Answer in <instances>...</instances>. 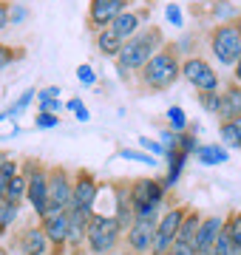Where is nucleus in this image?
<instances>
[{
    "label": "nucleus",
    "instance_id": "nucleus-39",
    "mask_svg": "<svg viewBox=\"0 0 241 255\" xmlns=\"http://www.w3.org/2000/svg\"><path fill=\"white\" fill-rule=\"evenodd\" d=\"M139 145L145 147V150H150L153 156H165V147H162V142H153V139H148V136H139Z\"/></svg>",
    "mask_w": 241,
    "mask_h": 255
},
{
    "label": "nucleus",
    "instance_id": "nucleus-19",
    "mask_svg": "<svg viewBox=\"0 0 241 255\" xmlns=\"http://www.w3.org/2000/svg\"><path fill=\"white\" fill-rule=\"evenodd\" d=\"M114 193H117V204H114V219H117V224L122 227V233L133 224V204H130V193H128V184H117L114 187Z\"/></svg>",
    "mask_w": 241,
    "mask_h": 255
},
{
    "label": "nucleus",
    "instance_id": "nucleus-20",
    "mask_svg": "<svg viewBox=\"0 0 241 255\" xmlns=\"http://www.w3.org/2000/svg\"><path fill=\"white\" fill-rule=\"evenodd\" d=\"M193 156L204 164V167H213V164H227V159H230V150H227L222 142H204V145L196 147Z\"/></svg>",
    "mask_w": 241,
    "mask_h": 255
},
{
    "label": "nucleus",
    "instance_id": "nucleus-3",
    "mask_svg": "<svg viewBox=\"0 0 241 255\" xmlns=\"http://www.w3.org/2000/svg\"><path fill=\"white\" fill-rule=\"evenodd\" d=\"M122 236L125 233H122V227L117 224L114 216L94 213L91 224H88V236H85V250H88V255H111L117 253Z\"/></svg>",
    "mask_w": 241,
    "mask_h": 255
},
{
    "label": "nucleus",
    "instance_id": "nucleus-33",
    "mask_svg": "<svg viewBox=\"0 0 241 255\" xmlns=\"http://www.w3.org/2000/svg\"><path fill=\"white\" fill-rule=\"evenodd\" d=\"M57 125H60V119H57V114L40 111L37 117H34V128H40V130H46V128H57Z\"/></svg>",
    "mask_w": 241,
    "mask_h": 255
},
{
    "label": "nucleus",
    "instance_id": "nucleus-35",
    "mask_svg": "<svg viewBox=\"0 0 241 255\" xmlns=\"http://www.w3.org/2000/svg\"><path fill=\"white\" fill-rule=\"evenodd\" d=\"M165 17H167V23H170L173 28H182V26H185V17H182L179 6H173V3H167V6H165Z\"/></svg>",
    "mask_w": 241,
    "mask_h": 255
},
{
    "label": "nucleus",
    "instance_id": "nucleus-42",
    "mask_svg": "<svg viewBox=\"0 0 241 255\" xmlns=\"http://www.w3.org/2000/svg\"><path fill=\"white\" fill-rule=\"evenodd\" d=\"M9 6L11 3L0 0V31H6V26H9Z\"/></svg>",
    "mask_w": 241,
    "mask_h": 255
},
{
    "label": "nucleus",
    "instance_id": "nucleus-29",
    "mask_svg": "<svg viewBox=\"0 0 241 255\" xmlns=\"http://www.w3.org/2000/svg\"><path fill=\"white\" fill-rule=\"evenodd\" d=\"M196 102H199V108H202L204 114H210V117H216V114H219V91H202V94H196Z\"/></svg>",
    "mask_w": 241,
    "mask_h": 255
},
{
    "label": "nucleus",
    "instance_id": "nucleus-22",
    "mask_svg": "<svg viewBox=\"0 0 241 255\" xmlns=\"http://www.w3.org/2000/svg\"><path fill=\"white\" fill-rule=\"evenodd\" d=\"M202 216H204V213H199V210H193V207L187 210L185 221H182V227H179L176 241L193 247V244H196V233H199V224H202ZM193 250H196V247H193Z\"/></svg>",
    "mask_w": 241,
    "mask_h": 255
},
{
    "label": "nucleus",
    "instance_id": "nucleus-41",
    "mask_svg": "<svg viewBox=\"0 0 241 255\" xmlns=\"http://www.w3.org/2000/svg\"><path fill=\"white\" fill-rule=\"evenodd\" d=\"M57 97H60V88H43V91H37V100L40 102H51V100H57Z\"/></svg>",
    "mask_w": 241,
    "mask_h": 255
},
{
    "label": "nucleus",
    "instance_id": "nucleus-47",
    "mask_svg": "<svg viewBox=\"0 0 241 255\" xmlns=\"http://www.w3.org/2000/svg\"><path fill=\"white\" fill-rule=\"evenodd\" d=\"M230 255H241V253H239V250H236V247H233V253H230Z\"/></svg>",
    "mask_w": 241,
    "mask_h": 255
},
{
    "label": "nucleus",
    "instance_id": "nucleus-40",
    "mask_svg": "<svg viewBox=\"0 0 241 255\" xmlns=\"http://www.w3.org/2000/svg\"><path fill=\"white\" fill-rule=\"evenodd\" d=\"M167 255H196V250L190 244H182V241H173L170 244V250H167Z\"/></svg>",
    "mask_w": 241,
    "mask_h": 255
},
{
    "label": "nucleus",
    "instance_id": "nucleus-36",
    "mask_svg": "<svg viewBox=\"0 0 241 255\" xmlns=\"http://www.w3.org/2000/svg\"><path fill=\"white\" fill-rule=\"evenodd\" d=\"M68 111H74L80 122H88V119H91V114H88V108L83 105V100H80V97H74V100H68Z\"/></svg>",
    "mask_w": 241,
    "mask_h": 255
},
{
    "label": "nucleus",
    "instance_id": "nucleus-37",
    "mask_svg": "<svg viewBox=\"0 0 241 255\" xmlns=\"http://www.w3.org/2000/svg\"><path fill=\"white\" fill-rule=\"evenodd\" d=\"M77 77H80V82H83V85H94V80H97L94 68H91V65H85V63L77 68Z\"/></svg>",
    "mask_w": 241,
    "mask_h": 255
},
{
    "label": "nucleus",
    "instance_id": "nucleus-1",
    "mask_svg": "<svg viewBox=\"0 0 241 255\" xmlns=\"http://www.w3.org/2000/svg\"><path fill=\"white\" fill-rule=\"evenodd\" d=\"M165 46H167L165 31H162L159 26L139 28V31L130 37V40H125V43H122L120 54H117V71H120V77L130 80V77L139 71L142 65L148 63L150 57L156 54V51H162Z\"/></svg>",
    "mask_w": 241,
    "mask_h": 255
},
{
    "label": "nucleus",
    "instance_id": "nucleus-2",
    "mask_svg": "<svg viewBox=\"0 0 241 255\" xmlns=\"http://www.w3.org/2000/svg\"><path fill=\"white\" fill-rule=\"evenodd\" d=\"M136 80H139V85L150 94L170 91V88L182 80V54L176 51V46L167 43L162 51H156V54L136 71Z\"/></svg>",
    "mask_w": 241,
    "mask_h": 255
},
{
    "label": "nucleus",
    "instance_id": "nucleus-18",
    "mask_svg": "<svg viewBox=\"0 0 241 255\" xmlns=\"http://www.w3.org/2000/svg\"><path fill=\"white\" fill-rule=\"evenodd\" d=\"M150 9H128V11H122L120 17L111 23V28L120 34V40L125 43V40H130V37L136 34L139 28H145V20H148Z\"/></svg>",
    "mask_w": 241,
    "mask_h": 255
},
{
    "label": "nucleus",
    "instance_id": "nucleus-30",
    "mask_svg": "<svg viewBox=\"0 0 241 255\" xmlns=\"http://www.w3.org/2000/svg\"><path fill=\"white\" fill-rule=\"evenodd\" d=\"M23 57H26V48L0 43V68H6V65H11L14 60H23Z\"/></svg>",
    "mask_w": 241,
    "mask_h": 255
},
{
    "label": "nucleus",
    "instance_id": "nucleus-48",
    "mask_svg": "<svg viewBox=\"0 0 241 255\" xmlns=\"http://www.w3.org/2000/svg\"><path fill=\"white\" fill-rule=\"evenodd\" d=\"M239 253H241V250H239Z\"/></svg>",
    "mask_w": 241,
    "mask_h": 255
},
{
    "label": "nucleus",
    "instance_id": "nucleus-46",
    "mask_svg": "<svg viewBox=\"0 0 241 255\" xmlns=\"http://www.w3.org/2000/svg\"><path fill=\"white\" fill-rule=\"evenodd\" d=\"M236 28H239V34H241V14L236 17Z\"/></svg>",
    "mask_w": 241,
    "mask_h": 255
},
{
    "label": "nucleus",
    "instance_id": "nucleus-34",
    "mask_svg": "<svg viewBox=\"0 0 241 255\" xmlns=\"http://www.w3.org/2000/svg\"><path fill=\"white\" fill-rule=\"evenodd\" d=\"M120 156H122V159H133V162H142V164H156V156L139 153V150H130V147H122Z\"/></svg>",
    "mask_w": 241,
    "mask_h": 255
},
{
    "label": "nucleus",
    "instance_id": "nucleus-31",
    "mask_svg": "<svg viewBox=\"0 0 241 255\" xmlns=\"http://www.w3.org/2000/svg\"><path fill=\"white\" fill-rule=\"evenodd\" d=\"M230 253H233L230 233L222 227V233H219V238H216V244H213V255H230Z\"/></svg>",
    "mask_w": 241,
    "mask_h": 255
},
{
    "label": "nucleus",
    "instance_id": "nucleus-45",
    "mask_svg": "<svg viewBox=\"0 0 241 255\" xmlns=\"http://www.w3.org/2000/svg\"><path fill=\"white\" fill-rule=\"evenodd\" d=\"M230 122H233V128H236V133H239V139H241V117L230 119Z\"/></svg>",
    "mask_w": 241,
    "mask_h": 255
},
{
    "label": "nucleus",
    "instance_id": "nucleus-23",
    "mask_svg": "<svg viewBox=\"0 0 241 255\" xmlns=\"http://www.w3.org/2000/svg\"><path fill=\"white\" fill-rule=\"evenodd\" d=\"M239 14L241 11L233 0H213V6H210V20H213L216 26L219 23H236Z\"/></svg>",
    "mask_w": 241,
    "mask_h": 255
},
{
    "label": "nucleus",
    "instance_id": "nucleus-4",
    "mask_svg": "<svg viewBox=\"0 0 241 255\" xmlns=\"http://www.w3.org/2000/svg\"><path fill=\"white\" fill-rule=\"evenodd\" d=\"M207 48L222 68L233 71V65L239 63L241 57V34L236 23H219V26L210 28L207 31Z\"/></svg>",
    "mask_w": 241,
    "mask_h": 255
},
{
    "label": "nucleus",
    "instance_id": "nucleus-24",
    "mask_svg": "<svg viewBox=\"0 0 241 255\" xmlns=\"http://www.w3.org/2000/svg\"><path fill=\"white\" fill-rule=\"evenodd\" d=\"M3 201H11V204H23V201H26V176H23V170L9 182V187H6V199Z\"/></svg>",
    "mask_w": 241,
    "mask_h": 255
},
{
    "label": "nucleus",
    "instance_id": "nucleus-14",
    "mask_svg": "<svg viewBox=\"0 0 241 255\" xmlns=\"http://www.w3.org/2000/svg\"><path fill=\"white\" fill-rule=\"evenodd\" d=\"M153 230H156V224L133 221V224L125 230V250H128L130 255H150V247H153Z\"/></svg>",
    "mask_w": 241,
    "mask_h": 255
},
{
    "label": "nucleus",
    "instance_id": "nucleus-6",
    "mask_svg": "<svg viewBox=\"0 0 241 255\" xmlns=\"http://www.w3.org/2000/svg\"><path fill=\"white\" fill-rule=\"evenodd\" d=\"M182 80H187L196 88V94L202 91H222V74L213 68V63L202 54L182 57Z\"/></svg>",
    "mask_w": 241,
    "mask_h": 255
},
{
    "label": "nucleus",
    "instance_id": "nucleus-10",
    "mask_svg": "<svg viewBox=\"0 0 241 255\" xmlns=\"http://www.w3.org/2000/svg\"><path fill=\"white\" fill-rule=\"evenodd\" d=\"M128 9H130V0H88V17H85V23L97 34L100 28H108L122 11H128Z\"/></svg>",
    "mask_w": 241,
    "mask_h": 255
},
{
    "label": "nucleus",
    "instance_id": "nucleus-16",
    "mask_svg": "<svg viewBox=\"0 0 241 255\" xmlns=\"http://www.w3.org/2000/svg\"><path fill=\"white\" fill-rule=\"evenodd\" d=\"M241 117V85L236 80H227L219 91V114L216 119L219 122H230V119Z\"/></svg>",
    "mask_w": 241,
    "mask_h": 255
},
{
    "label": "nucleus",
    "instance_id": "nucleus-26",
    "mask_svg": "<svg viewBox=\"0 0 241 255\" xmlns=\"http://www.w3.org/2000/svg\"><path fill=\"white\" fill-rule=\"evenodd\" d=\"M20 216V204H11V201H0V236H6L9 227L17 221Z\"/></svg>",
    "mask_w": 241,
    "mask_h": 255
},
{
    "label": "nucleus",
    "instance_id": "nucleus-21",
    "mask_svg": "<svg viewBox=\"0 0 241 255\" xmlns=\"http://www.w3.org/2000/svg\"><path fill=\"white\" fill-rule=\"evenodd\" d=\"M94 43H97V51H100V54H105V57H117V54H120V48H122L120 34H117L111 26L100 28V31L94 34Z\"/></svg>",
    "mask_w": 241,
    "mask_h": 255
},
{
    "label": "nucleus",
    "instance_id": "nucleus-27",
    "mask_svg": "<svg viewBox=\"0 0 241 255\" xmlns=\"http://www.w3.org/2000/svg\"><path fill=\"white\" fill-rule=\"evenodd\" d=\"M224 230L230 233V241L236 250H241V210L236 213V210H230L227 213V219H224Z\"/></svg>",
    "mask_w": 241,
    "mask_h": 255
},
{
    "label": "nucleus",
    "instance_id": "nucleus-15",
    "mask_svg": "<svg viewBox=\"0 0 241 255\" xmlns=\"http://www.w3.org/2000/svg\"><path fill=\"white\" fill-rule=\"evenodd\" d=\"M224 219H227V213H210V216H202V224H199V233H196V255L202 253H213V244L219 233L224 227Z\"/></svg>",
    "mask_w": 241,
    "mask_h": 255
},
{
    "label": "nucleus",
    "instance_id": "nucleus-25",
    "mask_svg": "<svg viewBox=\"0 0 241 255\" xmlns=\"http://www.w3.org/2000/svg\"><path fill=\"white\" fill-rule=\"evenodd\" d=\"M167 128H170L173 133H185L187 128H190L187 114H185L182 105H170V108H167Z\"/></svg>",
    "mask_w": 241,
    "mask_h": 255
},
{
    "label": "nucleus",
    "instance_id": "nucleus-32",
    "mask_svg": "<svg viewBox=\"0 0 241 255\" xmlns=\"http://www.w3.org/2000/svg\"><path fill=\"white\" fill-rule=\"evenodd\" d=\"M26 17H28V9L23 3H11L9 6V26H20Z\"/></svg>",
    "mask_w": 241,
    "mask_h": 255
},
{
    "label": "nucleus",
    "instance_id": "nucleus-5",
    "mask_svg": "<svg viewBox=\"0 0 241 255\" xmlns=\"http://www.w3.org/2000/svg\"><path fill=\"white\" fill-rule=\"evenodd\" d=\"M23 176H26V201L31 204L37 219L48 216V167L37 159L23 162Z\"/></svg>",
    "mask_w": 241,
    "mask_h": 255
},
{
    "label": "nucleus",
    "instance_id": "nucleus-44",
    "mask_svg": "<svg viewBox=\"0 0 241 255\" xmlns=\"http://www.w3.org/2000/svg\"><path fill=\"white\" fill-rule=\"evenodd\" d=\"M11 156H9V150H3V147H0V167H3V164L9 162Z\"/></svg>",
    "mask_w": 241,
    "mask_h": 255
},
{
    "label": "nucleus",
    "instance_id": "nucleus-13",
    "mask_svg": "<svg viewBox=\"0 0 241 255\" xmlns=\"http://www.w3.org/2000/svg\"><path fill=\"white\" fill-rule=\"evenodd\" d=\"M91 216H94V210L68 207V250L74 255H80V250L85 247V236H88Z\"/></svg>",
    "mask_w": 241,
    "mask_h": 255
},
{
    "label": "nucleus",
    "instance_id": "nucleus-7",
    "mask_svg": "<svg viewBox=\"0 0 241 255\" xmlns=\"http://www.w3.org/2000/svg\"><path fill=\"white\" fill-rule=\"evenodd\" d=\"M187 204H173V207H167L156 221V230H153V247H150V255H167L170 244L176 241L179 236V227H182V221L187 216Z\"/></svg>",
    "mask_w": 241,
    "mask_h": 255
},
{
    "label": "nucleus",
    "instance_id": "nucleus-17",
    "mask_svg": "<svg viewBox=\"0 0 241 255\" xmlns=\"http://www.w3.org/2000/svg\"><path fill=\"white\" fill-rule=\"evenodd\" d=\"M48 238L40 224H28L17 236V253L20 255H48Z\"/></svg>",
    "mask_w": 241,
    "mask_h": 255
},
{
    "label": "nucleus",
    "instance_id": "nucleus-11",
    "mask_svg": "<svg viewBox=\"0 0 241 255\" xmlns=\"http://www.w3.org/2000/svg\"><path fill=\"white\" fill-rule=\"evenodd\" d=\"M97 196H100V182L91 170H74V193H71V207L80 210H94L97 204Z\"/></svg>",
    "mask_w": 241,
    "mask_h": 255
},
{
    "label": "nucleus",
    "instance_id": "nucleus-28",
    "mask_svg": "<svg viewBox=\"0 0 241 255\" xmlns=\"http://www.w3.org/2000/svg\"><path fill=\"white\" fill-rule=\"evenodd\" d=\"M219 139H222V145L227 150H241V139L236 133L233 122H219Z\"/></svg>",
    "mask_w": 241,
    "mask_h": 255
},
{
    "label": "nucleus",
    "instance_id": "nucleus-43",
    "mask_svg": "<svg viewBox=\"0 0 241 255\" xmlns=\"http://www.w3.org/2000/svg\"><path fill=\"white\" fill-rule=\"evenodd\" d=\"M230 77H233V80H236V82L241 85V57H239V63L233 65V74H230Z\"/></svg>",
    "mask_w": 241,
    "mask_h": 255
},
{
    "label": "nucleus",
    "instance_id": "nucleus-12",
    "mask_svg": "<svg viewBox=\"0 0 241 255\" xmlns=\"http://www.w3.org/2000/svg\"><path fill=\"white\" fill-rule=\"evenodd\" d=\"M40 227H43V233L48 238L51 255H63L68 250V210L40 219Z\"/></svg>",
    "mask_w": 241,
    "mask_h": 255
},
{
    "label": "nucleus",
    "instance_id": "nucleus-9",
    "mask_svg": "<svg viewBox=\"0 0 241 255\" xmlns=\"http://www.w3.org/2000/svg\"><path fill=\"white\" fill-rule=\"evenodd\" d=\"M128 193H130L133 210L145 207V204L165 210L167 190H165V184H162V179H145V176H142V179H133V182H128Z\"/></svg>",
    "mask_w": 241,
    "mask_h": 255
},
{
    "label": "nucleus",
    "instance_id": "nucleus-8",
    "mask_svg": "<svg viewBox=\"0 0 241 255\" xmlns=\"http://www.w3.org/2000/svg\"><path fill=\"white\" fill-rule=\"evenodd\" d=\"M71 193H74V173L63 164L48 167V216L71 207Z\"/></svg>",
    "mask_w": 241,
    "mask_h": 255
},
{
    "label": "nucleus",
    "instance_id": "nucleus-38",
    "mask_svg": "<svg viewBox=\"0 0 241 255\" xmlns=\"http://www.w3.org/2000/svg\"><path fill=\"white\" fill-rule=\"evenodd\" d=\"M34 97H37V91H34V88H31V91H26V94H23V97H20V100L9 108V114H20V111H23V108L28 105V102L34 100Z\"/></svg>",
    "mask_w": 241,
    "mask_h": 255
}]
</instances>
